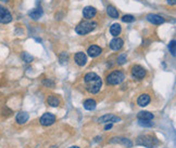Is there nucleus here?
I'll return each mask as SVG.
<instances>
[{
    "mask_svg": "<svg viewBox=\"0 0 176 148\" xmlns=\"http://www.w3.org/2000/svg\"><path fill=\"white\" fill-rule=\"evenodd\" d=\"M175 47H176L175 40H172L171 42H170V44H169V50H170V52L172 53V55H173V56H175V55H176V49H175Z\"/></svg>",
    "mask_w": 176,
    "mask_h": 148,
    "instance_id": "nucleus-24",
    "label": "nucleus"
},
{
    "mask_svg": "<svg viewBox=\"0 0 176 148\" xmlns=\"http://www.w3.org/2000/svg\"><path fill=\"white\" fill-rule=\"evenodd\" d=\"M102 53V49L98 46H90L87 50V54L90 57H97Z\"/></svg>",
    "mask_w": 176,
    "mask_h": 148,
    "instance_id": "nucleus-13",
    "label": "nucleus"
},
{
    "mask_svg": "<svg viewBox=\"0 0 176 148\" xmlns=\"http://www.w3.org/2000/svg\"><path fill=\"white\" fill-rule=\"evenodd\" d=\"M150 101H151V98L148 94H141V95L138 97L137 104L139 105V106H141V107H145V106H147V105L150 103Z\"/></svg>",
    "mask_w": 176,
    "mask_h": 148,
    "instance_id": "nucleus-15",
    "label": "nucleus"
},
{
    "mask_svg": "<svg viewBox=\"0 0 176 148\" xmlns=\"http://www.w3.org/2000/svg\"><path fill=\"white\" fill-rule=\"evenodd\" d=\"M147 20L151 24H154V25H161V24L164 23V18L162 16L158 15V14H148L147 15Z\"/></svg>",
    "mask_w": 176,
    "mask_h": 148,
    "instance_id": "nucleus-9",
    "label": "nucleus"
},
{
    "mask_svg": "<svg viewBox=\"0 0 176 148\" xmlns=\"http://www.w3.org/2000/svg\"><path fill=\"white\" fill-rule=\"evenodd\" d=\"M125 79V75L122 73L121 70H115L108 75L107 77V82L108 84H111V85H115V84H120L124 81Z\"/></svg>",
    "mask_w": 176,
    "mask_h": 148,
    "instance_id": "nucleus-4",
    "label": "nucleus"
},
{
    "mask_svg": "<svg viewBox=\"0 0 176 148\" xmlns=\"http://www.w3.org/2000/svg\"><path fill=\"white\" fill-rule=\"evenodd\" d=\"M134 20H135V17L133 15H130V14H126L122 17V21L124 23H132V22H134Z\"/></svg>",
    "mask_w": 176,
    "mask_h": 148,
    "instance_id": "nucleus-26",
    "label": "nucleus"
},
{
    "mask_svg": "<svg viewBox=\"0 0 176 148\" xmlns=\"http://www.w3.org/2000/svg\"><path fill=\"white\" fill-rule=\"evenodd\" d=\"M70 148H80V147H76V146H72V147H70Z\"/></svg>",
    "mask_w": 176,
    "mask_h": 148,
    "instance_id": "nucleus-32",
    "label": "nucleus"
},
{
    "mask_svg": "<svg viewBox=\"0 0 176 148\" xmlns=\"http://www.w3.org/2000/svg\"><path fill=\"white\" fill-rule=\"evenodd\" d=\"M126 59H127V56H126V54H121V55H119V57H117V64L123 65L124 63L126 62Z\"/></svg>",
    "mask_w": 176,
    "mask_h": 148,
    "instance_id": "nucleus-27",
    "label": "nucleus"
},
{
    "mask_svg": "<svg viewBox=\"0 0 176 148\" xmlns=\"http://www.w3.org/2000/svg\"><path fill=\"white\" fill-rule=\"evenodd\" d=\"M123 44H124L123 39H121V38H114V39H112V40L110 41L109 47L112 49L113 51H119L120 49L123 47Z\"/></svg>",
    "mask_w": 176,
    "mask_h": 148,
    "instance_id": "nucleus-12",
    "label": "nucleus"
},
{
    "mask_svg": "<svg viewBox=\"0 0 176 148\" xmlns=\"http://www.w3.org/2000/svg\"><path fill=\"white\" fill-rule=\"evenodd\" d=\"M28 14H30V16L33 20H38L43 15V10H41V8H36V9L32 10Z\"/></svg>",
    "mask_w": 176,
    "mask_h": 148,
    "instance_id": "nucleus-18",
    "label": "nucleus"
},
{
    "mask_svg": "<svg viewBox=\"0 0 176 148\" xmlns=\"http://www.w3.org/2000/svg\"><path fill=\"white\" fill-rule=\"evenodd\" d=\"M121 121V119L119 118V117L114 116V115H104V116L100 117V118L98 119V122L99 123H114V122H120Z\"/></svg>",
    "mask_w": 176,
    "mask_h": 148,
    "instance_id": "nucleus-8",
    "label": "nucleus"
},
{
    "mask_svg": "<svg viewBox=\"0 0 176 148\" xmlns=\"http://www.w3.org/2000/svg\"><path fill=\"white\" fill-rule=\"evenodd\" d=\"M84 81L86 84L87 91L92 94H96L100 91L102 87V80L96 73H88L85 75Z\"/></svg>",
    "mask_w": 176,
    "mask_h": 148,
    "instance_id": "nucleus-1",
    "label": "nucleus"
},
{
    "mask_svg": "<svg viewBox=\"0 0 176 148\" xmlns=\"http://www.w3.org/2000/svg\"><path fill=\"white\" fill-rule=\"evenodd\" d=\"M47 103H48V105L52 106V107H58V106L60 105V100L57 97V96L51 95L47 98Z\"/></svg>",
    "mask_w": 176,
    "mask_h": 148,
    "instance_id": "nucleus-20",
    "label": "nucleus"
},
{
    "mask_svg": "<svg viewBox=\"0 0 176 148\" xmlns=\"http://www.w3.org/2000/svg\"><path fill=\"white\" fill-rule=\"evenodd\" d=\"M138 119H141V120H152L153 119V115L149 112H140L137 115Z\"/></svg>",
    "mask_w": 176,
    "mask_h": 148,
    "instance_id": "nucleus-21",
    "label": "nucleus"
},
{
    "mask_svg": "<svg viewBox=\"0 0 176 148\" xmlns=\"http://www.w3.org/2000/svg\"><path fill=\"white\" fill-rule=\"evenodd\" d=\"M12 21V14L7 8L0 6V23L8 24Z\"/></svg>",
    "mask_w": 176,
    "mask_h": 148,
    "instance_id": "nucleus-6",
    "label": "nucleus"
},
{
    "mask_svg": "<svg viewBox=\"0 0 176 148\" xmlns=\"http://www.w3.org/2000/svg\"><path fill=\"white\" fill-rule=\"evenodd\" d=\"M112 142H117V143H121L123 144V145H125L126 147H132L133 146V143H132V141L128 139H125V137H122V139H113Z\"/></svg>",
    "mask_w": 176,
    "mask_h": 148,
    "instance_id": "nucleus-22",
    "label": "nucleus"
},
{
    "mask_svg": "<svg viewBox=\"0 0 176 148\" xmlns=\"http://www.w3.org/2000/svg\"><path fill=\"white\" fill-rule=\"evenodd\" d=\"M112 125H113V124H112V123H111V122L108 123V124L104 127V130H105V131H109L110 129H112Z\"/></svg>",
    "mask_w": 176,
    "mask_h": 148,
    "instance_id": "nucleus-29",
    "label": "nucleus"
},
{
    "mask_svg": "<svg viewBox=\"0 0 176 148\" xmlns=\"http://www.w3.org/2000/svg\"><path fill=\"white\" fill-rule=\"evenodd\" d=\"M28 118H30V116H28L27 112H20L16 115V122H18V124H24V123H26L28 121Z\"/></svg>",
    "mask_w": 176,
    "mask_h": 148,
    "instance_id": "nucleus-14",
    "label": "nucleus"
},
{
    "mask_svg": "<svg viewBox=\"0 0 176 148\" xmlns=\"http://www.w3.org/2000/svg\"><path fill=\"white\" fill-rule=\"evenodd\" d=\"M147 75L146 69L140 65H134L132 67V76L135 79H144Z\"/></svg>",
    "mask_w": 176,
    "mask_h": 148,
    "instance_id": "nucleus-5",
    "label": "nucleus"
},
{
    "mask_svg": "<svg viewBox=\"0 0 176 148\" xmlns=\"http://www.w3.org/2000/svg\"><path fill=\"white\" fill-rule=\"evenodd\" d=\"M107 13H108V15H109L110 17H112V18H117V17H119V11H117V10L115 9L113 6H108Z\"/></svg>",
    "mask_w": 176,
    "mask_h": 148,
    "instance_id": "nucleus-19",
    "label": "nucleus"
},
{
    "mask_svg": "<svg viewBox=\"0 0 176 148\" xmlns=\"http://www.w3.org/2000/svg\"><path fill=\"white\" fill-rule=\"evenodd\" d=\"M167 3L171 6H174L176 3V0H167Z\"/></svg>",
    "mask_w": 176,
    "mask_h": 148,
    "instance_id": "nucleus-30",
    "label": "nucleus"
},
{
    "mask_svg": "<svg viewBox=\"0 0 176 148\" xmlns=\"http://www.w3.org/2000/svg\"><path fill=\"white\" fill-rule=\"evenodd\" d=\"M150 120H141V119H138V123L141 127H147V128H151L153 125L152 122H149Z\"/></svg>",
    "mask_w": 176,
    "mask_h": 148,
    "instance_id": "nucleus-25",
    "label": "nucleus"
},
{
    "mask_svg": "<svg viewBox=\"0 0 176 148\" xmlns=\"http://www.w3.org/2000/svg\"><path fill=\"white\" fill-rule=\"evenodd\" d=\"M97 106V103L95 100H92V98H89V100H86L84 102V108L87 110H94L95 108H96Z\"/></svg>",
    "mask_w": 176,
    "mask_h": 148,
    "instance_id": "nucleus-17",
    "label": "nucleus"
},
{
    "mask_svg": "<svg viewBox=\"0 0 176 148\" xmlns=\"http://www.w3.org/2000/svg\"><path fill=\"white\" fill-rule=\"evenodd\" d=\"M43 85L47 88H53L55 87V82H53L51 79H46L43 81Z\"/></svg>",
    "mask_w": 176,
    "mask_h": 148,
    "instance_id": "nucleus-28",
    "label": "nucleus"
},
{
    "mask_svg": "<svg viewBox=\"0 0 176 148\" xmlns=\"http://www.w3.org/2000/svg\"><path fill=\"white\" fill-rule=\"evenodd\" d=\"M1 1H3V2H8L9 0H1Z\"/></svg>",
    "mask_w": 176,
    "mask_h": 148,
    "instance_id": "nucleus-31",
    "label": "nucleus"
},
{
    "mask_svg": "<svg viewBox=\"0 0 176 148\" xmlns=\"http://www.w3.org/2000/svg\"><path fill=\"white\" fill-rule=\"evenodd\" d=\"M55 122V116L50 112H46L43 114L40 118V124H43V127H49V125L53 124Z\"/></svg>",
    "mask_w": 176,
    "mask_h": 148,
    "instance_id": "nucleus-7",
    "label": "nucleus"
},
{
    "mask_svg": "<svg viewBox=\"0 0 176 148\" xmlns=\"http://www.w3.org/2000/svg\"><path fill=\"white\" fill-rule=\"evenodd\" d=\"M97 14V10L94 7H85L83 10V15L86 20H92Z\"/></svg>",
    "mask_w": 176,
    "mask_h": 148,
    "instance_id": "nucleus-11",
    "label": "nucleus"
},
{
    "mask_svg": "<svg viewBox=\"0 0 176 148\" xmlns=\"http://www.w3.org/2000/svg\"><path fill=\"white\" fill-rule=\"evenodd\" d=\"M136 144L140 146H145L147 148H153L158 144V139L152 135H141L137 139Z\"/></svg>",
    "mask_w": 176,
    "mask_h": 148,
    "instance_id": "nucleus-3",
    "label": "nucleus"
},
{
    "mask_svg": "<svg viewBox=\"0 0 176 148\" xmlns=\"http://www.w3.org/2000/svg\"><path fill=\"white\" fill-rule=\"evenodd\" d=\"M74 61L78 66H85L87 63V56L84 52H77L74 56Z\"/></svg>",
    "mask_w": 176,
    "mask_h": 148,
    "instance_id": "nucleus-10",
    "label": "nucleus"
},
{
    "mask_svg": "<svg viewBox=\"0 0 176 148\" xmlns=\"http://www.w3.org/2000/svg\"><path fill=\"white\" fill-rule=\"evenodd\" d=\"M97 26V23L96 22H87V21H83L78 24L77 26L75 27V32H77L78 35L83 36V35H86V34H89L90 32L96 28Z\"/></svg>",
    "mask_w": 176,
    "mask_h": 148,
    "instance_id": "nucleus-2",
    "label": "nucleus"
},
{
    "mask_svg": "<svg viewBox=\"0 0 176 148\" xmlns=\"http://www.w3.org/2000/svg\"><path fill=\"white\" fill-rule=\"evenodd\" d=\"M21 57H22V59H23L24 62H26V63H31V62H33V59H34V57H33L31 54H28L27 52H23V53H22Z\"/></svg>",
    "mask_w": 176,
    "mask_h": 148,
    "instance_id": "nucleus-23",
    "label": "nucleus"
},
{
    "mask_svg": "<svg viewBox=\"0 0 176 148\" xmlns=\"http://www.w3.org/2000/svg\"><path fill=\"white\" fill-rule=\"evenodd\" d=\"M121 32H122V27L121 25L117 23L113 24V25L110 27V32H111V35H112L113 37H117L121 34Z\"/></svg>",
    "mask_w": 176,
    "mask_h": 148,
    "instance_id": "nucleus-16",
    "label": "nucleus"
}]
</instances>
